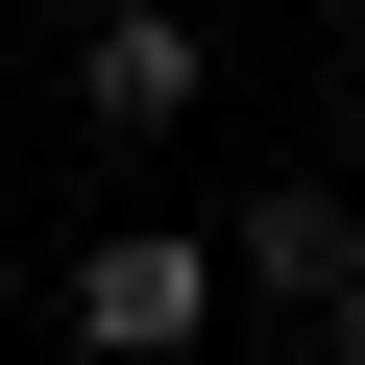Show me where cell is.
Listing matches in <instances>:
<instances>
[{
    "instance_id": "3",
    "label": "cell",
    "mask_w": 365,
    "mask_h": 365,
    "mask_svg": "<svg viewBox=\"0 0 365 365\" xmlns=\"http://www.w3.org/2000/svg\"><path fill=\"white\" fill-rule=\"evenodd\" d=\"M73 98H98V146H170L220 73H195V0H98V49H73Z\"/></svg>"
},
{
    "instance_id": "2",
    "label": "cell",
    "mask_w": 365,
    "mask_h": 365,
    "mask_svg": "<svg viewBox=\"0 0 365 365\" xmlns=\"http://www.w3.org/2000/svg\"><path fill=\"white\" fill-rule=\"evenodd\" d=\"M341 268H365V195H341V170H268V195L220 220V292H268V317H317Z\"/></svg>"
},
{
    "instance_id": "1",
    "label": "cell",
    "mask_w": 365,
    "mask_h": 365,
    "mask_svg": "<svg viewBox=\"0 0 365 365\" xmlns=\"http://www.w3.org/2000/svg\"><path fill=\"white\" fill-rule=\"evenodd\" d=\"M73 341L98 365H195L220 341V220H98L73 244Z\"/></svg>"
},
{
    "instance_id": "4",
    "label": "cell",
    "mask_w": 365,
    "mask_h": 365,
    "mask_svg": "<svg viewBox=\"0 0 365 365\" xmlns=\"http://www.w3.org/2000/svg\"><path fill=\"white\" fill-rule=\"evenodd\" d=\"M341 195H365V0H341Z\"/></svg>"
},
{
    "instance_id": "5",
    "label": "cell",
    "mask_w": 365,
    "mask_h": 365,
    "mask_svg": "<svg viewBox=\"0 0 365 365\" xmlns=\"http://www.w3.org/2000/svg\"><path fill=\"white\" fill-rule=\"evenodd\" d=\"M317 365H365V268H341V292H317Z\"/></svg>"
}]
</instances>
